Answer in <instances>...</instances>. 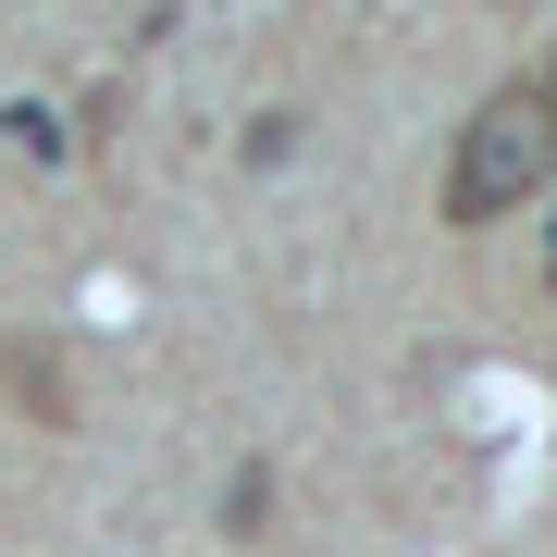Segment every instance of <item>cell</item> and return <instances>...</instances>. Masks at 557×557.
Instances as JSON below:
<instances>
[{
  "instance_id": "obj_1",
  "label": "cell",
  "mask_w": 557,
  "mask_h": 557,
  "mask_svg": "<svg viewBox=\"0 0 557 557\" xmlns=\"http://www.w3.org/2000/svg\"><path fill=\"white\" fill-rule=\"evenodd\" d=\"M557 174V124L533 87H496L471 124H458V161H446V223H508L520 199H545Z\"/></svg>"
},
{
  "instance_id": "obj_2",
  "label": "cell",
  "mask_w": 557,
  "mask_h": 557,
  "mask_svg": "<svg viewBox=\"0 0 557 557\" xmlns=\"http://www.w3.org/2000/svg\"><path fill=\"white\" fill-rule=\"evenodd\" d=\"M0 397H13L25 421H75V384H62V347H0Z\"/></svg>"
},
{
  "instance_id": "obj_3",
  "label": "cell",
  "mask_w": 557,
  "mask_h": 557,
  "mask_svg": "<svg viewBox=\"0 0 557 557\" xmlns=\"http://www.w3.org/2000/svg\"><path fill=\"white\" fill-rule=\"evenodd\" d=\"M273 520V471H236V496H223V533H260Z\"/></svg>"
},
{
  "instance_id": "obj_4",
  "label": "cell",
  "mask_w": 557,
  "mask_h": 557,
  "mask_svg": "<svg viewBox=\"0 0 557 557\" xmlns=\"http://www.w3.org/2000/svg\"><path fill=\"white\" fill-rule=\"evenodd\" d=\"M0 124H13V149H25V161H62V124H50L38 100H13V112H0Z\"/></svg>"
},
{
  "instance_id": "obj_5",
  "label": "cell",
  "mask_w": 557,
  "mask_h": 557,
  "mask_svg": "<svg viewBox=\"0 0 557 557\" xmlns=\"http://www.w3.org/2000/svg\"><path fill=\"white\" fill-rule=\"evenodd\" d=\"M533 100H545V124H557V62H545V75H533Z\"/></svg>"
},
{
  "instance_id": "obj_6",
  "label": "cell",
  "mask_w": 557,
  "mask_h": 557,
  "mask_svg": "<svg viewBox=\"0 0 557 557\" xmlns=\"http://www.w3.org/2000/svg\"><path fill=\"white\" fill-rule=\"evenodd\" d=\"M545 285H557V260H545Z\"/></svg>"
}]
</instances>
